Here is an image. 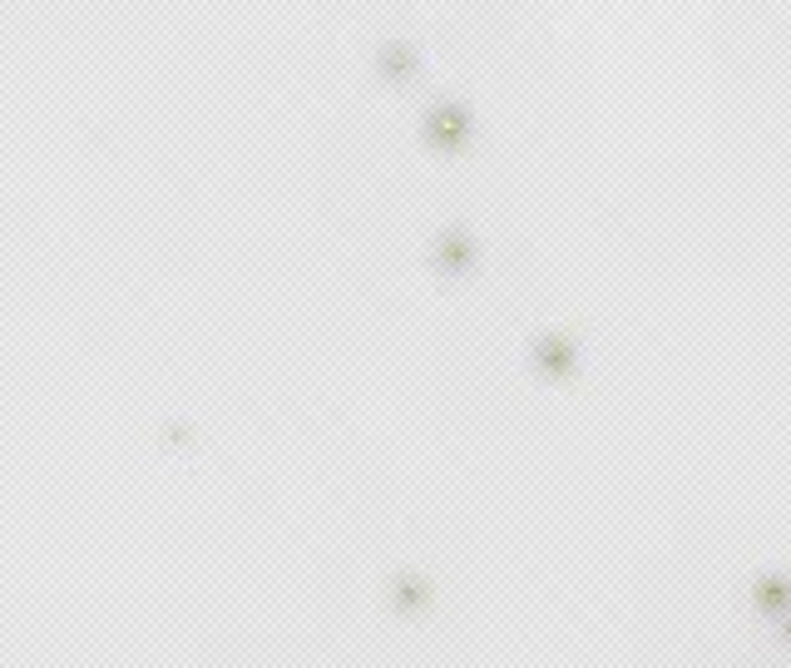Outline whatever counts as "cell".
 Listing matches in <instances>:
<instances>
[{"instance_id": "obj_1", "label": "cell", "mask_w": 791, "mask_h": 668, "mask_svg": "<svg viewBox=\"0 0 791 668\" xmlns=\"http://www.w3.org/2000/svg\"><path fill=\"white\" fill-rule=\"evenodd\" d=\"M757 599H761V609H771V614H787L791 609V584L781 575H767L757 584Z\"/></svg>"}, {"instance_id": "obj_2", "label": "cell", "mask_w": 791, "mask_h": 668, "mask_svg": "<svg viewBox=\"0 0 791 668\" xmlns=\"http://www.w3.org/2000/svg\"><path fill=\"white\" fill-rule=\"evenodd\" d=\"M539 361H544V367H554V371H564V367H569V342H564V337H544L539 342Z\"/></svg>"}]
</instances>
